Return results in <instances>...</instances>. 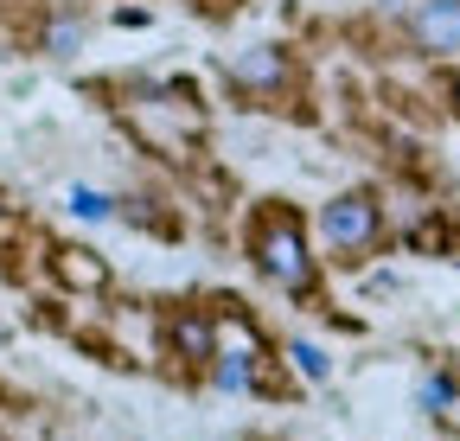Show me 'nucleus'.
I'll return each instance as SVG.
<instances>
[{
    "mask_svg": "<svg viewBox=\"0 0 460 441\" xmlns=\"http://www.w3.org/2000/svg\"><path fill=\"white\" fill-rule=\"evenodd\" d=\"M256 269L269 275L281 295H307L314 288V256H307V243H301L295 225H262L256 231Z\"/></svg>",
    "mask_w": 460,
    "mask_h": 441,
    "instance_id": "1",
    "label": "nucleus"
},
{
    "mask_svg": "<svg viewBox=\"0 0 460 441\" xmlns=\"http://www.w3.org/2000/svg\"><path fill=\"white\" fill-rule=\"evenodd\" d=\"M320 237H326L332 256H358V250H371V243H377V205H371L365 192L332 198V205L320 211Z\"/></svg>",
    "mask_w": 460,
    "mask_h": 441,
    "instance_id": "2",
    "label": "nucleus"
},
{
    "mask_svg": "<svg viewBox=\"0 0 460 441\" xmlns=\"http://www.w3.org/2000/svg\"><path fill=\"white\" fill-rule=\"evenodd\" d=\"M416 51H460V0H422L410 13Z\"/></svg>",
    "mask_w": 460,
    "mask_h": 441,
    "instance_id": "3",
    "label": "nucleus"
},
{
    "mask_svg": "<svg viewBox=\"0 0 460 441\" xmlns=\"http://www.w3.org/2000/svg\"><path fill=\"white\" fill-rule=\"evenodd\" d=\"M230 77L250 84V90H275V84L288 77V58H281L275 45H250L243 58H230Z\"/></svg>",
    "mask_w": 460,
    "mask_h": 441,
    "instance_id": "4",
    "label": "nucleus"
},
{
    "mask_svg": "<svg viewBox=\"0 0 460 441\" xmlns=\"http://www.w3.org/2000/svg\"><path fill=\"white\" fill-rule=\"evenodd\" d=\"M180 352L186 358H217V340H211V320H180Z\"/></svg>",
    "mask_w": 460,
    "mask_h": 441,
    "instance_id": "5",
    "label": "nucleus"
},
{
    "mask_svg": "<svg viewBox=\"0 0 460 441\" xmlns=\"http://www.w3.org/2000/svg\"><path fill=\"white\" fill-rule=\"evenodd\" d=\"M58 269H65V282H77V288H96L102 282V262H84V250H65Z\"/></svg>",
    "mask_w": 460,
    "mask_h": 441,
    "instance_id": "6",
    "label": "nucleus"
},
{
    "mask_svg": "<svg viewBox=\"0 0 460 441\" xmlns=\"http://www.w3.org/2000/svg\"><path fill=\"white\" fill-rule=\"evenodd\" d=\"M71 211H77V217H109V198L90 192V186H77V192H71Z\"/></svg>",
    "mask_w": 460,
    "mask_h": 441,
    "instance_id": "7",
    "label": "nucleus"
},
{
    "mask_svg": "<svg viewBox=\"0 0 460 441\" xmlns=\"http://www.w3.org/2000/svg\"><path fill=\"white\" fill-rule=\"evenodd\" d=\"M295 358H301V371H307V377H314V384H320V377H326V371H332V365H326V352H320V346H307V340H301V346H295Z\"/></svg>",
    "mask_w": 460,
    "mask_h": 441,
    "instance_id": "8",
    "label": "nucleus"
},
{
    "mask_svg": "<svg viewBox=\"0 0 460 441\" xmlns=\"http://www.w3.org/2000/svg\"><path fill=\"white\" fill-rule=\"evenodd\" d=\"M422 403H429V410L454 403V384H447V377H429V384H422Z\"/></svg>",
    "mask_w": 460,
    "mask_h": 441,
    "instance_id": "9",
    "label": "nucleus"
},
{
    "mask_svg": "<svg viewBox=\"0 0 460 441\" xmlns=\"http://www.w3.org/2000/svg\"><path fill=\"white\" fill-rule=\"evenodd\" d=\"M71 45H77V26H71V20L51 26V51H58V58H71Z\"/></svg>",
    "mask_w": 460,
    "mask_h": 441,
    "instance_id": "10",
    "label": "nucleus"
},
{
    "mask_svg": "<svg viewBox=\"0 0 460 441\" xmlns=\"http://www.w3.org/2000/svg\"><path fill=\"white\" fill-rule=\"evenodd\" d=\"M447 90H454V109H460V77H454V84H447Z\"/></svg>",
    "mask_w": 460,
    "mask_h": 441,
    "instance_id": "11",
    "label": "nucleus"
}]
</instances>
